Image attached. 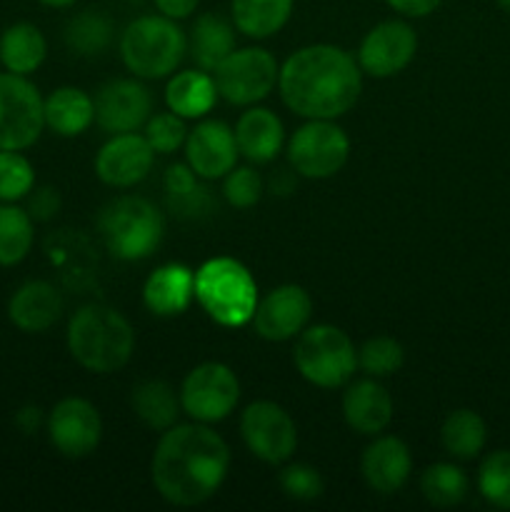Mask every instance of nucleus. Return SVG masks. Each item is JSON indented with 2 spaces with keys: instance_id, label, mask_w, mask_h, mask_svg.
I'll return each instance as SVG.
<instances>
[{
  "instance_id": "obj_9",
  "label": "nucleus",
  "mask_w": 510,
  "mask_h": 512,
  "mask_svg": "<svg viewBox=\"0 0 510 512\" xmlns=\"http://www.w3.org/2000/svg\"><path fill=\"white\" fill-rule=\"evenodd\" d=\"M348 155V135L333 120H308L288 140V163L303 178H333L348 163Z\"/></svg>"
},
{
  "instance_id": "obj_46",
  "label": "nucleus",
  "mask_w": 510,
  "mask_h": 512,
  "mask_svg": "<svg viewBox=\"0 0 510 512\" xmlns=\"http://www.w3.org/2000/svg\"><path fill=\"white\" fill-rule=\"evenodd\" d=\"M495 3H498L505 13H510V0H495Z\"/></svg>"
},
{
  "instance_id": "obj_33",
  "label": "nucleus",
  "mask_w": 510,
  "mask_h": 512,
  "mask_svg": "<svg viewBox=\"0 0 510 512\" xmlns=\"http://www.w3.org/2000/svg\"><path fill=\"white\" fill-rule=\"evenodd\" d=\"M65 45H68L73 53L85 55V58H93L100 55L103 50H108V45L113 43V23L105 13L100 10H83V13L73 15L65 25Z\"/></svg>"
},
{
  "instance_id": "obj_10",
  "label": "nucleus",
  "mask_w": 510,
  "mask_h": 512,
  "mask_svg": "<svg viewBox=\"0 0 510 512\" xmlns=\"http://www.w3.org/2000/svg\"><path fill=\"white\" fill-rule=\"evenodd\" d=\"M280 65L265 48L233 50L213 70L215 88L230 105H255L278 85Z\"/></svg>"
},
{
  "instance_id": "obj_5",
  "label": "nucleus",
  "mask_w": 510,
  "mask_h": 512,
  "mask_svg": "<svg viewBox=\"0 0 510 512\" xmlns=\"http://www.w3.org/2000/svg\"><path fill=\"white\" fill-rule=\"evenodd\" d=\"M188 53V38L173 18L140 15L120 35V58L135 78L160 80L175 73Z\"/></svg>"
},
{
  "instance_id": "obj_17",
  "label": "nucleus",
  "mask_w": 510,
  "mask_h": 512,
  "mask_svg": "<svg viewBox=\"0 0 510 512\" xmlns=\"http://www.w3.org/2000/svg\"><path fill=\"white\" fill-rule=\"evenodd\" d=\"M238 155L235 130L223 120H203L193 130H188L185 160L198 178H225L238 163Z\"/></svg>"
},
{
  "instance_id": "obj_21",
  "label": "nucleus",
  "mask_w": 510,
  "mask_h": 512,
  "mask_svg": "<svg viewBox=\"0 0 510 512\" xmlns=\"http://www.w3.org/2000/svg\"><path fill=\"white\" fill-rule=\"evenodd\" d=\"M393 398L378 378L355 380L343 393V418L358 435H380L393 423Z\"/></svg>"
},
{
  "instance_id": "obj_27",
  "label": "nucleus",
  "mask_w": 510,
  "mask_h": 512,
  "mask_svg": "<svg viewBox=\"0 0 510 512\" xmlns=\"http://www.w3.org/2000/svg\"><path fill=\"white\" fill-rule=\"evenodd\" d=\"M218 100V88H215L213 75L205 70H180L178 75L165 85V103L168 110L185 120L205 118L213 110Z\"/></svg>"
},
{
  "instance_id": "obj_3",
  "label": "nucleus",
  "mask_w": 510,
  "mask_h": 512,
  "mask_svg": "<svg viewBox=\"0 0 510 512\" xmlns=\"http://www.w3.org/2000/svg\"><path fill=\"white\" fill-rule=\"evenodd\" d=\"M135 330L120 310L90 303L73 313L68 323V350L80 368L90 373H115L130 360Z\"/></svg>"
},
{
  "instance_id": "obj_1",
  "label": "nucleus",
  "mask_w": 510,
  "mask_h": 512,
  "mask_svg": "<svg viewBox=\"0 0 510 512\" xmlns=\"http://www.w3.org/2000/svg\"><path fill=\"white\" fill-rule=\"evenodd\" d=\"M228 468V443L205 423H185L163 430L150 475L165 503L193 508L218 493L228 478Z\"/></svg>"
},
{
  "instance_id": "obj_31",
  "label": "nucleus",
  "mask_w": 510,
  "mask_h": 512,
  "mask_svg": "<svg viewBox=\"0 0 510 512\" xmlns=\"http://www.w3.org/2000/svg\"><path fill=\"white\" fill-rule=\"evenodd\" d=\"M35 243V220L15 203H0V268L20 265Z\"/></svg>"
},
{
  "instance_id": "obj_13",
  "label": "nucleus",
  "mask_w": 510,
  "mask_h": 512,
  "mask_svg": "<svg viewBox=\"0 0 510 512\" xmlns=\"http://www.w3.org/2000/svg\"><path fill=\"white\" fill-rule=\"evenodd\" d=\"M45 430H48L50 445L63 458L78 460L95 453L103 438V420L90 400L63 398L50 410Z\"/></svg>"
},
{
  "instance_id": "obj_15",
  "label": "nucleus",
  "mask_w": 510,
  "mask_h": 512,
  "mask_svg": "<svg viewBox=\"0 0 510 512\" xmlns=\"http://www.w3.org/2000/svg\"><path fill=\"white\" fill-rule=\"evenodd\" d=\"M313 315V300L300 285H278L258 300L253 313L255 333L270 343H285L298 338Z\"/></svg>"
},
{
  "instance_id": "obj_39",
  "label": "nucleus",
  "mask_w": 510,
  "mask_h": 512,
  "mask_svg": "<svg viewBox=\"0 0 510 512\" xmlns=\"http://www.w3.org/2000/svg\"><path fill=\"white\" fill-rule=\"evenodd\" d=\"M278 485L285 493V498L298 500V503L318 500L325 490L323 475L305 463L285 465V468L278 473Z\"/></svg>"
},
{
  "instance_id": "obj_18",
  "label": "nucleus",
  "mask_w": 510,
  "mask_h": 512,
  "mask_svg": "<svg viewBox=\"0 0 510 512\" xmlns=\"http://www.w3.org/2000/svg\"><path fill=\"white\" fill-rule=\"evenodd\" d=\"M155 150L138 133H118L95 155V175L110 188H133L148 178Z\"/></svg>"
},
{
  "instance_id": "obj_14",
  "label": "nucleus",
  "mask_w": 510,
  "mask_h": 512,
  "mask_svg": "<svg viewBox=\"0 0 510 512\" xmlns=\"http://www.w3.org/2000/svg\"><path fill=\"white\" fill-rule=\"evenodd\" d=\"M418 35L405 20H383L365 33L358 48V65L373 78H393L413 63Z\"/></svg>"
},
{
  "instance_id": "obj_8",
  "label": "nucleus",
  "mask_w": 510,
  "mask_h": 512,
  "mask_svg": "<svg viewBox=\"0 0 510 512\" xmlns=\"http://www.w3.org/2000/svg\"><path fill=\"white\" fill-rule=\"evenodd\" d=\"M43 95L28 75L0 73V150H28L45 130Z\"/></svg>"
},
{
  "instance_id": "obj_37",
  "label": "nucleus",
  "mask_w": 510,
  "mask_h": 512,
  "mask_svg": "<svg viewBox=\"0 0 510 512\" xmlns=\"http://www.w3.org/2000/svg\"><path fill=\"white\" fill-rule=\"evenodd\" d=\"M403 345L388 335L365 340L363 348L358 350V368L370 378H388L403 368Z\"/></svg>"
},
{
  "instance_id": "obj_30",
  "label": "nucleus",
  "mask_w": 510,
  "mask_h": 512,
  "mask_svg": "<svg viewBox=\"0 0 510 512\" xmlns=\"http://www.w3.org/2000/svg\"><path fill=\"white\" fill-rule=\"evenodd\" d=\"M440 443L455 460H475L488 443V425L475 410H453L440 428Z\"/></svg>"
},
{
  "instance_id": "obj_6",
  "label": "nucleus",
  "mask_w": 510,
  "mask_h": 512,
  "mask_svg": "<svg viewBox=\"0 0 510 512\" xmlns=\"http://www.w3.org/2000/svg\"><path fill=\"white\" fill-rule=\"evenodd\" d=\"M98 230L105 248L120 260H145L158 250L165 223L160 210L138 195L115 198L100 210Z\"/></svg>"
},
{
  "instance_id": "obj_22",
  "label": "nucleus",
  "mask_w": 510,
  "mask_h": 512,
  "mask_svg": "<svg viewBox=\"0 0 510 512\" xmlns=\"http://www.w3.org/2000/svg\"><path fill=\"white\" fill-rule=\"evenodd\" d=\"M195 300V273L188 265L168 263L150 273L143 285V303L158 318H173Z\"/></svg>"
},
{
  "instance_id": "obj_16",
  "label": "nucleus",
  "mask_w": 510,
  "mask_h": 512,
  "mask_svg": "<svg viewBox=\"0 0 510 512\" xmlns=\"http://www.w3.org/2000/svg\"><path fill=\"white\" fill-rule=\"evenodd\" d=\"M150 115L153 95L135 78H115L95 93V123L108 133H135Z\"/></svg>"
},
{
  "instance_id": "obj_43",
  "label": "nucleus",
  "mask_w": 510,
  "mask_h": 512,
  "mask_svg": "<svg viewBox=\"0 0 510 512\" xmlns=\"http://www.w3.org/2000/svg\"><path fill=\"white\" fill-rule=\"evenodd\" d=\"M155 8L160 10V15L173 20H185L195 13L200 0H153Z\"/></svg>"
},
{
  "instance_id": "obj_40",
  "label": "nucleus",
  "mask_w": 510,
  "mask_h": 512,
  "mask_svg": "<svg viewBox=\"0 0 510 512\" xmlns=\"http://www.w3.org/2000/svg\"><path fill=\"white\" fill-rule=\"evenodd\" d=\"M263 178L253 168H233L225 175L223 195L233 208H253L263 198Z\"/></svg>"
},
{
  "instance_id": "obj_42",
  "label": "nucleus",
  "mask_w": 510,
  "mask_h": 512,
  "mask_svg": "<svg viewBox=\"0 0 510 512\" xmlns=\"http://www.w3.org/2000/svg\"><path fill=\"white\" fill-rule=\"evenodd\" d=\"M385 3L405 18H425V15L435 13L443 0H385Z\"/></svg>"
},
{
  "instance_id": "obj_7",
  "label": "nucleus",
  "mask_w": 510,
  "mask_h": 512,
  "mask_svg": "<svg viewBox=\"0 0 510 512\" xmlns=\"http://www.w3.org/2000/svg\"><path fill=\"white\" fill-rule=\"evenodd\" d=\"M293 363L310 385L335 390L353 378L358 368V350L348 333L335 325H310L295 340Z\"/></svg>"
},
{
  "instance_id": "obj_20",
  "label": "nucleus",
  "mask_w": 510,
  "mask_h": 512,
  "mask_svg": "<svg viewBox=\"0 0 510 512\" xmlns=\"http://www.w3.org/2000/svg\"><path fill=\"white\" fill-rule=\"evenodd\" d=\"M63 315V295L48 280H28L8 300V320L20 333H45Z\"/></svg>"
},
{
  "instance_id": "obj_12",
  "label": "nucleus",
  "mask_w": 510,
  "mask_h": 512,
  "mask_svg": "<svg viewBox=\"0 0 510 512\" xmlns=\"http://www.w3.org/2000/svg\"><path fill=\"white\" fill-rule=\"evenodd\" d=\"M240 435L258 460L283 465L298 448V428L285 408L273 400L250 403L240 415Z\"/></svg>"
},
{
  "instance_id": "obj_34",
  "label": "nucleus",
  "mask_w": 510,
  "mask_h": 512,
  "mask_svg": "<svg viewBox=\"0 0 510 512\" xmlns=\"http://www.w3.org/2000/svg\"><path fill=\"white\" fill-rule=\"evenodd\" d=\"M468 490V475L453 463H435L420 475V493L433 508H455L468 498Z\"/></svg>"
},
{
  "instance_id": "obj_32",
  "label": "nucleus",
  "mask_w": 510,
  "mask_h": 512,
  "mask_svg": "<svg viewBox=\"0 0 510 512\" xmlns=\"http://www.w3.org/2000/svg\"><path fill=\"white\" fill-rule=\"evenodd\" d=\"M165 193L170 210L180 218H195L213 208L210 190L198 183V175L190 165H170L165 173Z\"/></svg>"
},
{
  "instance_id": "obj_4",
  "label": "nucleus",
  "mask_w": 510,
  "mask_h": 512,
  "mask_svg": "<svg viewBox=\"0 0 510 512\" xmlns=\"http://www.w3.org/2000/svg\"><path fill=\"white\" fill-rule=\"evenodd\" d=\"M195 300L223 328H243L253 320L258 285L243 263L213 258L195 270Z\"/></svg>"
},
{
  "instance_id": "obj_25",
  "label": "nucleus",
  "mask_w": 510,
  "mask_h": 512,
  "mask_svg": "<svg viewBox=\"0 0 510 512\" xmlns=\"http://www.w3.org/2000/svg\"><path fill=\"white\" fill-rule=\"evenodd\" d=\"M45 128L60 138H75L95 123V100L75 85L55 88L43 100Z\"/></svg>"
},
{
  "instance_id": "obj_41",
  "label": "nucleus",
  "mask_w": 510,
  "mask_h": 512,
  "mask_svg": "<svg viewBox=\"0 0 510 512\" xmlns=\"http://www.w3.org/2000/svg\"><path fill=\"white\" fill-rule=\"evenodd\" d=\"M28 213L33 220H50L60 210V195L58 190L45 185V188H33L28 193Z\"/></svg>"
},
{
  "instance_id": "obj_38",
  "label": "nucleus",
  "mask_w": 510,
  "mask_h": 512,
  "mask_svg": "<svg viewBox=\"0 0 510 512\" xmlns=\"http://www.w3.org/2000/svg\"><path fill=\"white\" fill-rule=\"evenodd\" d=\"M143 135L155 153L170 155L175 153L180 145H185L188 128H185V118H180V115H175L173 110H168V113L150 115L148 123H145Z\"/></svg>"
},
{
  "instance_id": "obj_11",
  "label": "nucleus",
  "mask_w": 510,
  "mask_h": 512,
  "mask_svg": "<svg viewBox=\"0 0 510 512\" xmlns=\"http://www.w3.org/2000/svg\"><path fill=\"white\" fill-rule=\"evenodd\" d=\"M240 400L238 375L225 363H203L185 375L180 385V408L195 423H220Z\"/></svg>"
},
{
  "instance_id": "obj_28",
  "label": "nucleus",
  "mask_w": 510,
  "mask_h": 512,
  "mask_svg": "<svg viewBox=\"0 0 510 512\" xmlns=\"http://www.w3.org/2000/svg\"><path fill=\"white\" fill-rule=\"evenodd\" d=\"M133 413L138 415L140 423L150 430H163L173 428L175 420L180 415V393H175L173 385L165 380H143L133 388Z\"/></svg>"
},
{
  "instance_id": "obj_19",
  "label": "nucleus",
  "mask_w": 510,
  "mask_h": 512,
  "mask_svg": "<svg viewBox=\"0 0 510 512\" xmlns=\"http://www.w3.org/2000/svg\"><path fill=\"white\" fill-rule=\"evenodd\" d=\"M360 473L373 493L393 495L410 480L413 455L403 440L395 435H383L365 448L360 458Z\"/></svg>"
},
{
  "instance_id": "obj_24",
  "label": "nucleus",
  "mask_w": 510,
  "mask_h": 512,
  "mask_svg": "<svg viewBox=\"0 0 510 512\" xmlns=\"http://www.w3.org/2000/svg\"><path fill=\"white\" fill-rule=\"evenodd\" d=\"M235 23L220 13H203L193 20L188 35V53L200 70L213 73L235 50Z\"/></svg>"
},
{
  "instance_id": "obj_36",
  "label": "nucleus",
  "mask_w": 510,
  "mask_h": 512,
  "mask_svg": "<svg viewBox=\"0 0 510 512\" xmlns=\"http://www.w3.org/2000/svg\"><path fill=\"white\" fill-rule=\"evenodd\" d=\"M35 188V168L23 150H0V203H18Z\"/></svg>"
},
{
  "instance_id": "obj_2",
  "label": "nucleus",
  "mask_w": 510,
  "mask_h": 512,
  "mask_svg": "<svg viewBox=\"0 0 510 512\" xmlns=\"http://www.w3.org/2000/svg\"><path fill=\"white\" fill-rule=\"evenodd\" d=\"M278 90L283 103L300 118L335 120L358 103L363 70L338 45H305L280 65Z\"/></svg>"
},
{
  "instance_id": "obj_45",
  "label": "nucleus",
  "mask_w": 510,
  "mask_h": 512,
  "mask_svg": "<svg viewBox=\"0 0 510 512\" xmlns=\"http://www.w3.org/2000/svg\"><path fill=\"white\" fill-rule=\"evenodd\" d=\"M40 5H48V8H70L73 3H78V0H38Z\"/></svg>"
},
{
  "instance_id": "obj_29",
  "label": "nucleus",
  "mask_w": 510,
  "mask_h": 512,
  "mask_svg": "<svg viewBox=\"0 0 510 512\" xmlns=\"http://www.w3.org/2000/svg\"><path fill=\"white\" fill-rule=\"evenodd\" d=\"M295 0H233L230 15L235 28L255 40L280 33L293 15Z\"/></svg>"
},
{
  "instance_id": "obj_35",
  "label": "nucleus",
  "mask_w": 510,
  "mask_h": 512,
  "mask_svg": "<svg viewBox=\"0 0 510 512\" xmlns=\"http://www.w3.org/2000/svg\"><path fill=\"white\" fill-rule=\"evenodd\" d=\"M478 493L498 510H510V450L485 455L478 468Z\"/></svg>"
},
{
  "instance_id": "obj_23",
  "label": "nucleus",
  "mask_w": 510,
  "mask_h": 512,
  "mask_svg": "<svg viewBox=\"0 0 510 512\" xmlns=\"http://www.w3.org/2000/svg\"><path fill=\"white\" fill-rule=\"evenodd\" d=\"M235 143L250 163H270L285 143L283 120L268 108H250L235 123Z\"/></svg>"
},
{
  "instance_id": "obj_44",
  "label": "nucleus",
  "mask_w": 510,
  "mask_h": 512,
  "mask_svg": "<svg viewBox=\"0 0 510 512\" xmlns=\"http://www.w3.org/2000/svg\"><path fill=\"white\" fill-rule=\"evenodd\" d=\"M15 423H18V428L25 430V433H33V430L40 425V410L38 408H23L18 413V418H15Z\"/></svg>"
},
{
  "instance_id": "obj_26",
  "label": "nucleus",
  "mask_w": 510,
  "mask_h": 512,
  "mask_svg": "<svg viewBox=\"0 0 510 512\" xmlns=\"http://www.w3.org/2000/svg\"><path fill=\"white\" fill-rule=\"evenodd\" d=\"M45 58H48V40L38 25L20 20L0 33V65L8 73H35L45 63Z\"/></svg>"
}]
</instances>
